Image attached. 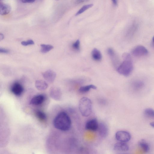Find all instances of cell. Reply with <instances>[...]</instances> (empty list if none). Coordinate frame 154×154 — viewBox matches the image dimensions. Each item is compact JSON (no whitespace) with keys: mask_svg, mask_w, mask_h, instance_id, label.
<instances>
[{"mask_svg":"<svg viewBox=\"0 0 154 154\" xmlns=\"http://www.w3.org/2000/svg\"><path fill=\"white\" fill-rule=\"evenodd\" d=\"M53 124L56 128L62 131H66L70 129L71 121L66 113L62 112L58 113L55 118Z\"/></svg>","mask_w":154,"mask_h":154,"instance_id":"1","label":"cell"},{"mask_svg":"<svg viewBox=\"0 0 154 154\" xmlns=\"http://www.w3.org/2000/svg\"><path fill=\"white\" fill-rule=\"evenodd\" d=\"M123 61L117 68V71L119 74L125 76H129L131 73L133 66L130 54L125 53L122 55Z\"/></svg>","mask_w":154,"mask_h":154,"instance_id":"2","label":"cell"},{"mask_svg":"<svg viewBox=\"0 0 154 154\" xmlns=\"http://www.w3.org/2000/svg\"><path fill=\"white\" fill-rule=\"evenodd\" d=\"M79 111L83 116L87 117L91 113L92 105L91 100L87 97H83L79 102Z\"/></svg>","mask_w":154,"mask_h":154,"instance_id":"3","label":"cell"},{"mask_svg":"<svg viewBox=\"0 0 154 154\" xmlns=\"http://www.w3.org/2000/svg\"><path fill=\"white\" fill-rule=\"evenodd\" d=\"M115 137L116 139L119 141L125 142L128 141L130 140L131 135L127 131H119L116 132Z\"/></svg>","mask_w":154,"mask_h":154,"instance_id":"4","label":"cell"},{"mask_svg":"<svg viewBox=\"0 0 154 154\" xmlns=\"http://www.w3.org/2000/svg\"><path fill=\"white\" fill-rule=\"evenodd\" d=\"M148 53L147 49L144 46L138 45L132 49L131 53L134 56L141 57L146 55Z\"/></svg>","mask_w":154,"mask_h":154,"instance_id":"5","label":"cell"},{"mask_svg":"<svg viewBox=\"0 0 154 154\" xmlns=\"http://www.w3.org/2000/svg\"><path fill=\"white\" fill-rule=\"evenodd\" d=\"M107 53L112 63L116 69L120 64L118 56L114 49L111 48H109L107 49Z\"/></svg>","mask_w":154,"mask_h":154,"instance_id":"6","label":"cell"},{"mask_svg":"<svg viewBox=\"0 0 154 154\" xmlns=\"http://www.w3.org/2000/svg\"><path fill=\"white\" fill-rule=\"evenodd\" d=\"M99 124L97 119H93L88 121L85 125L86 130L92 131L98 130Z\"/></svg>","mask_w":154,"mask_h":154,"instance_id":"7","label":"cell"},{"mask_svg":"<svg viewBox=\"0 0 154 154\" xmlns=\"http://www.w3.org/2000/svg\"><path fill=\"white\" fill-rule=\"evenodd\" d=\"M43 77L47 82L51 83L54 80L56 76V74L54 71L48 70L42 73Z\"/></svg>","mask_w":154,"mask_h":154,"instance_id":"8","label":"cell"},{"mask_svg":"<svg viewBox=\"0 0 154 154\" xmlns=\"http://www.w3.org/2000/svg\"><path fill=\"white\" fill-rule=\"evenodd\" d=\"M11 91L15 95L19 96L23 92L24 88L20 83L18 82H15L12 86Z\"/></svg>","mask_w":154,"mask_h":154,"instance_id":"9","label":"cell"},{"mask_svg":"<svg viewBox=\"0 0 154 154\" xmlns=\"http://www.w3.org/2000/svg\"><path fill=\"white\" fill-rule=\"evenodd\" d=\"M98 130L99 134L101 137H105L108 134V127L107 125L104 123L101 122L99 124Z\"/></svg>","mask_w":154,"mask_h":154,"instance_id":"10","label":"cell"},{"mask_svg":"<svg viewBox=\"0 0 154 154\" xmlns=\"http://www.w3.org/2000/svg\"><path fill=\"white\" fill-rule=\"evenodd\" d=\"M129 149L128 145L124 142L117 143L114 146V150L118 152H126Z\"/></svg>","mask_w":154,"mask_h":154,"instance_id":"11","label":"cell"},{"mask_svg":"<svg viewBox=\"0 0 154 154\" xmlns=\"http://www.w3.org/2000/svg\"><path fill=\"white\" fill-rule=\"evenodd\" d=\"M50 95L53 98L58 100L60 98L61 96L60 90L57 87H53L50 89Z\"/></svg>","mask_w":154,"mask_h":154,"instance_id":"12","label":"cell"},{"mask_svg":"<svg viewBox=\"0 0 154 154\" xmlns=\"http://www.w3.org/2000/svg\"><path fill=\"white\" fill-rule=\"evenodd\" d=\"M45 100V96L42 94L38 95L33 97L30 100V104L37 105L41 104Z\"/></svg>","mask_w":154,"mask_h":154,"instance_id":"13","label":"cell"},{"mask_svg":"<svg viewBox=\"0 0 154 154\" xmlns=\"http://www.w3.org/2000/svg\"><path fill=\"white\" fill-rule=\"evenodd\" d=\"M11 7L8 4L1 3L0 5V14L5 15L9 14L11 10Z\"/></svg>","mask_w":154,"mask_h":154,"instance_id":"14","label":"cell"},{"mask_svg":"<svg viewBox=\"0 0 154 154\" xmlns=\"http://www.w3.org/2000/svg\"><path fill=\"white\" fill-rule=\"evenodd\" d=\"M35 86L36 88L40 91H44L48 88L47 83L44 81L42 80H38L35 81Z\"/></svg>","mask_w":154,"mask_h":154,"instance_id":"15","label":"cell"},{"mask_svg":"<svg viewBox=\"0 0 154 154\" xmlns=\"http://www.w3.org/2000/svg\"><path fill=\"white\" fill-rule=\"evenodd\" d=\"M93 59L96 61H99L102 59V55L100 51L96 48H94L91 52Z\"/></svg>","mask_w":154,"mask_h":154,"instance_id":"16","label":"cell"},{"mask_svg":"<svg viewBox=\"0 0 154 154\" xmlns=\"http://www.w3.org/2000/svg\"><path fill=\"white\" fill-rule=\"evenodd\" d=\"M138 144L145 152H147L149 151L150 149L149 145L145 140L142 139L140 140Z\"/></svg>","mask_w":154,"mask_h":154,"instance_id":"17","label":"cell"},{"mask_svg":"<svg viewBox=\"0 0 154 154\" xmlns=\"http://www.w3.org/2000/svg\"><path fill=\"white\" fill-rule=\"evenodd\" d=\"M91 89H96L97 87L93 85L83 86L79 88V91L81 93H85L88 92Z\"/></svg>","mask_w":154,"mask_h":154,"instance_id":"18","label":"cell"},{"mask_svg":"<svg viewBox=\"0 0 154 154\" xmlns=\"http://www.w3.org/2000/svg\"><path fill=\"white\" fill-rule=\"evenodd\" d=\"M41 47V52L43 53H47L54 48V47L50 45L42 44Z\"/></svg>","mask_w":154,"mask_h":154,"instance_id":"19","label":"cell"},{"mask_svg":"<svg viewBox=\"0 0 154 154\" xmlns=\"http://www.w3.org/2000/svg\"><path fill=\"white\" fill-rule=\"evenodd\" d=\"M93 6V4H88L83 6L75 14V16H77L81 14Z\"/></svg>","mask_w":154,"mask_h":154,"instance_id":"20","label":"cell"},{"mask_svg":"<svg viewBox=\"0 0 154 154\" xmlns=\"http://www.w3.org/2000/svg\"><path fill=\"white\" fill-rule=\"evenodd\" d=\"M35 115L37 118L41 121L45 120L46 118L45 114L40 110L37 111L35 112Z\"/></svg>","mask_w":154,"mask_h":154,"instance_id":"21","label":"cell"},{"mask_svg":"<svg viewBox=\"0 0 154 154\" xmlns=\"http://www.w3.org/2000/svg\"><path fill=\"white\" fill-rule=\"evenodd\" d=\"M144 113L147 116L154 118V110L150 108H147L144 110Z\"/></svg>","mask_w":154,"mask_h":154,"instance_id":"22","label":"cell"},{"mask_svg":"<svg viewBox=\"0 0 154 154\" xmlns=\"http://www.w3.org/2000/svg\"><path fill=\"white\" fill-rule=\"evenodd\" d=\"M72 47L76 51H79L80 50V42L79 39L77 40L72 44Z\"/></svg>","mask_w":154,"mask_h":154,"instance_id":"23","label":"cell"},{"mask_svg":"<svg viewBox=\"0 0 154 154\" xmlns=\"http://www.w3.org/2000/svg\"><path fill=\"white\" fill-rule=\"evenodd\" d=\"M21 44L23 46H26L34 45V42L32 40L30 39L26 41H22L21 42Z\"/></svg>","mask_w":154,"mask_h":154,"instance_id":"24","label":"cell"},{"mask_svg":"<svg viewBox=\"0 0 154 154\" xmlns=\"http://www.w3.org/2000/svg\"><path fill=\"white\" fill-rule=\"evenodd\" d=\"M0 52L2 53L8 54L9 52V51L8 49L0 48Z\"/></svg>","mask_w":154,"mask_h":154,"instance_id":"25","label":"cell"},{"mask_svg":"<svg viewBox=\"0 0 154 154\" xmlns=\"http://www.w3.org/2000/svg\"><path fill=\"white\" fill-rule=\"evenodd\" d=\"M35 0H21L23 3H31L34 2Z\"/></svg>","mask_w":154,"mask_h":154,"instance_id":"26","label":"cell"},{"mask_svg":"<svg viewBox=\"0 0 154 154\" xmlns=\"http://www.w3.org/2000/svg\"><path fill=\"white\" fill-rule=\"evenodd\" d=\"M88 0H76L75 3L76 4H79L80 3L87 1Z\"/></svg>","mask_w":154,"mask_h":154,"instance_id":"27","label":"cell"},{"mask_svg":"<svg viewBox=\"0 0 154 154\" xmlns=\"http://www.w3.org/2000/svg\"><path fill=\"white\" fill-rule=\"evenodd\" d=\"M113 4L115 5H117V0H112Z\"/></svg>","mask_w":154,"mask_h":154,"instance_id":"28","label":"cell"},{"mask_svg":"<svg viewBox=\"0 0 154 154\" xmlns=\"http://www.w3.org/2000/svg\"><path fill=\"white\" fill-rule=\"evenodd\" d=\"M4 38V36L3 35L2 33H0V39L1 40H2Z\"/></svg>","mask_w":154,"mask_h":154,"instance_id":"29","label":"cell"},{"mask_svg":"<svg viewBox=\"0 0 154 154\" xmlns=\"http://www.w3.org/2000/svg\"><path fill=\"white\" fill-rule=\"evenodd\" d=\"M150 125L152 127L154 128V122H151Z\"/></svg>","mask_w":154,"mask_h":154,"instance_id":"30","label":"cell"},{"mask_svg":"<svg viewBox=\"0 0 154 154\" xmlns=\"http://www.w3.org/2000/svg\"><path fill=\"white\" fill-rule=\"evenodd\" d=\"M152 44L154 46V36L152 38Z\"/></svg>","mask_w":154,"mask_h":154,"instance_id":"31","label":"cell"},{"mask_svg":"<svg viewBox=\"0 0 154 154\" xmlns=\"http://www.w3.org/2000/svg\"></svg>","mask_w":154,"mask_h":154,"instance_id":"32","label":"cell"}]
</instances>
